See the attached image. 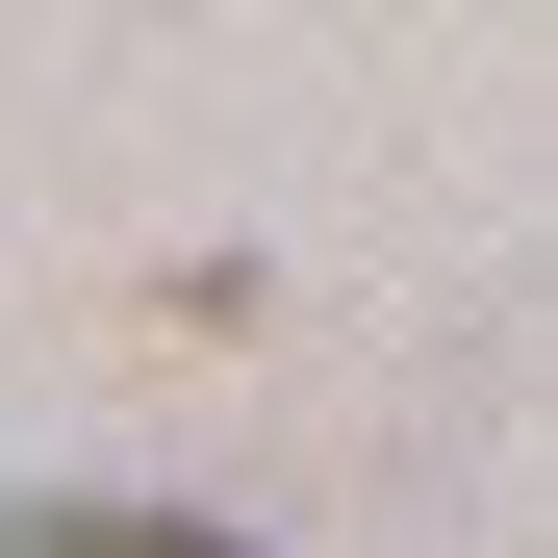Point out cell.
Masks as SVG:
<instances>
[{"instance_id":"cell-1","label":"cell","mask_w":558,"mask_h":558,"mask_svg":"<svg viewBox=\"0 0 558 558\" xmlns=\"http://www.w3.org/2000/svg\"><path fill=\"white\" fill-rule=\"evenodd\" d=\"M0 558H229L204 508H0Z\"/></svg>"}]
</instances>
